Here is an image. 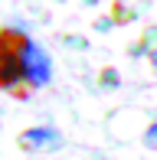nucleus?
<instances>
[{
  "instance_id": "1",
  "label": "nucleus",
  "mask_w": 157,
  "mask_h": 160,
  "mask_svg": "<svg viewBox=\"0 0 157 160\" xmlns=\"http://www.w3.org/2000/svg\"><path fill=\"white\" fill-rule=\"evenodd\" d=\"M0 46H10L13 52L20 56L23 82H30V85H46V82H49V75H53V62H49V56L43 52L30 36H20L17 30H3Z\"/></svg>"
},
{
  "instance_id": "2",
  "label": "nucleus",
  "mask_w": 157,
  "mask_h": 160,
  "mask_svg": "<svg viewBox=\"0 0 157 160\" xmlns=\"http://www.w3.org/2000/svg\"><path fill=\"white\" fill-rule=\"evenodd\" d=\"M0 85L3 88H13V85L23 78V65H20V56L13 52L10 46H0Z\"/></svg>"
},
{
  "instance_id": "3",
  "label": "nucleus",
  "mask_w": 157,
  "mask_h": 160,
  "mask_svg": "<svg viewBox=\"0 0 157 160\" xmlns=\"http://www.w3.org/2000/svg\"><path fill=\"white\" fill-rule=\"evenodd\" d=\"M23 144L26 147H56L59 144V134L53 128H30L23 134Z\"/></svg>"
},
{
  "instance_id": "4",
  "label": "nucleus",
  "mask_w": 157,
  "mask_h": 160,
  "mask_svg": "<svg viewBox=\"0 0 157 160\" xmlns=\"http://www.w3.org/2000/svg\"><path fill=\"white\" fill-rule=\"evenodd\" d=\"M144 147H147V150H157V121L144 131Z\"/></svg>"
}]
</instances>
